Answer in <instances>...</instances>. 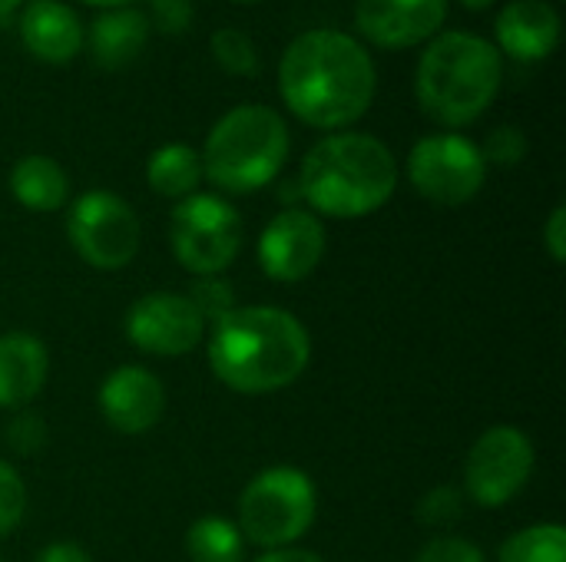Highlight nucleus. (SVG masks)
Wrapping results in <instances>:
<instances>
[{"label":"nucleus","instance_id":"f257e3e1","mask_svg":"<svg viewBox=\"0 0 566 562\" xmlns=\"http://www.w3.org/2000/svg\"><path fill=\"white\" fill-rule=\"evenodd\" d=\"M375 60L352 33L315 26L298 33L279 63V93L308 126L342 132L358 123L375 99Z\"/></svg>","mask_w":566,"mask_h":562},{"label":"nucleus","instance_id":"f03ea898","mask_svg":"<svg viewBox=\"0 0 566 562\" xmlns=\"http://www.w3.org/2000/svg\"><path fill=\"white\" fill-rule=\"evenodd\" d=\"M308 361V328L285 308L249 305L209 325V368L239 394L282 391L305 374Z\"/></svg>","mask_w":566,"mask_h":562},{"label":"nucleus","instance_id":"7ed1b4c3","mask_svg":"<svg viewBox=\"0 0 566 562\" xmlns=\"http://www.w3.org/2000/svg\"><path fill=\"white\" fill-rule=\"evenodd\" d=\"M398 189V159L371 132H328L302 159L298 195L315 215L365 219Z\"/></svg>","mask_w":566,"mask_h":562},{"label":"nucleus","instance_id":"20e7f679","mask_svg":"<svg viewBox=\"0 0 566 562\" xmlns=\"http://www.w3.org/2000/svg\"><path fill=\"white\" fill-rule=\"evenodd\" d=\"M504 83V56L497 46L471 30H448L431 36L415 70V93L421 109L458 129L478 123L497 99Z\"/></svg>","mask_w":566,"mask_h":562},{"label":"nucleus","instance_id":"39448f33","mask_svg":"<svg viewBox=\"0 0 566 562\" xmlns=\"http://www.w3.org/2000/svg\"><path fill=\"white\" fill-rule=\"evenodd\" d=\"M289 146V126L272 106H235L206 136V146L199 152L202 179L229 195L259 192L282 172Z\"/></svg>","mask_w":566,"mask_h":562},{"label":"nucleus","instance_id":"423d86ee","mask_svg":"<svg viewBox=\"0 0 566 562\" xmlns=\"http://www.w3.org/2000/svg\"><path fill=\"white\" fill-rule=\"evenodd\" d=\"M318 517V490L298 467L279 464L255 474L239 494V520L245 543L269 550L295 547Z\"/></svg>","mask_w":566,"mask_h":562},{"label":"nucleus","instance_id":"0eeeda50","mask_svg":"<svg viewBox=\"0 0 566 562\" xmlns=\"http://www.w3.org/2000/svg\"><path fill=\"white\" fill-rule=\"evenodd\" d=\"M169 245L176 262L199 275H222L242 248V215L212 192H196L172 209Z\"/></svg>","mask_w":566,"mask_h":562},{"label":"nucleus","instance_id":"6e6552de","mask_svg":"<svg viewBox=\"0 0 566 562\" xmlns=\"http://www.w3.org/2000/svg\"><path fill=\"white\" fill-rule=\"evenodd\" d=\"M66 235H70L73 252L90 268L119 272L136 258L143 225L126 199L106 189H90L70 205Z\"/></svg>","mask_w":566,"mask_h":562},{"label":"nucleus","instance_id":"1a4fd4ad","mask_svg":"<svg viewBox=\"0 0 566 562\" xmlns=\"http://www.w3.org/2000/svg\"><path fill=\"white\" fill-rule=\"evenodd\" d=\"M534 441L511 424L488 427L468 450L464 460V494L488 510L511 503L534 477Z\"/></svg>","mask_w":566,"mask_h":562},{"label":"nucleus","instance_id":"9d476101","mask_svg":"<svg viewBox=\"0 0 566 562\" xmlns=\"http://www.w3.org/2000/svg\"><path fill=\"white\" fill-rule=\"evenodd\" d=\"M408 179L418 195L438 205L471 202L488 179L481 146L461 132H434L415 142L408 156Z\"/></svg>","mask_w":566,"mask_h":562},{"label":"nucleus","instance_id":"9b49d317","mask_svg":"<svg viewBox=\"0 0 566 562\" xmlns=\"http://www.w3.org/2000/svg\"><path fill=\"white\" fill-rule=\"evenodd\" d=\"M123 328L139 351L156 358H182L206 338L202 315L186 295L176 291H153L133 301Z\"/></svg>","mask_w":566,"mask_h":562},{"label":"nucleus","instance_id":"f8f14e48","mask_svg":"<svg viewBox=\"0 0 566 562\" xmlns=\"http://www.w3.org/2000/svg\"><path fill=\"white\" fill-rule=\"evenodd\" d=\"M328 248L325 225L308 209H282L259 235V265L265 278L295 285L308 278Z\"/></svg>","mask_w":566,"mask_h":562},{"label":"nucleus","instance_id":"ddd939ff","mask_svg":"<svg viewBox=\"0 0 566 562\" xmlns=\"http://www.w3.org/2000/svg\"><path fill=\"white\" fill-rule=\"evenodd\" d=\"M99 414L103 421L126 437L153 431L166 414V388L143 364L113 368L99 384Z\"/></svg>","mask_w":566,"mask_h":562},{"label":"nucleus","instance_id":"4468645a","mask_svg":"<svg viewBox=\"0 0 566 562\" xmlns=\"http://www.w3.org/2000/svg\"><path fill=\"white\" fill-rule=\"evenodd\" d=\"M448 0H358V33L381 50H408L438 36Z\"/></svg>","mask_w":566,"mask_h":562},{"label":"nucleus","instance_id":"2eb2a0df","mask_svg":"<svg viewBox=\"0 0 566 562\" xmlns=\"http://www.w3.org/2000/svg\"><path fill=\"white\" fill-rule=\"evenodd\" d=\"M17 30L23 50L43 63H70L86 46V26L63 0H27Z\"/></svg>","mask_w":566,"mask_h":562},{"label":"nucleus","instance_id":"dca6fc26","mask_svg":"<svg viewBox=\"0 0 566 562\" xmlns=\"http://www.w3.org/2000/svg\"><path fill=\"white\" fill-rule=\"evenodd\" d=\"M497 53L521 63L547 60L560 43V13L547 0H514L494 20Z\"/></svg>","mask_w":566,"mask_h":562},{"label":"nucleus","instance_id":"f3484780","mask_svg":"<svg viewBox=\"0 0 566 562\" xmlns=\"http://www.w3.org/2000/svg\"><path fill=\"white\" fill-rule=\"evenodd\" d=\"M50 374L46 348L36 335L7 331L0 335V407L23 411L43 391Z\"/></svg>","mask_w":566,"mask_h":562},{"label":"nucleus","instance_id":"a211bd4d","mask_svg":"<svg viewBox=\"0 0 566 562\" xmlns=\"http://www.w3.org/2000/svg\"><path fill=\"white\" fill-rule=\"evenodd\" d=\"M149 40V20L146 13L133 7L103 10L90 23V56L103 70H123L129 66Z\"/></svg>","mask_w":566,"mask_h":562},{"label":"nucleus","instance_id":"6ab92c4d","mask_svg":"<svg viewBox=\"0 0 566 562\" xmlns=\"http://www.w3.org/2000/svg\"><path fill=\"white\" fill-rule=\"evenodd\" d=\"M10 192L30 212H56L70 199L66 169L40 152H30L13 162L10 169Z\"/></svg>","mask_w":566,"mask_h":562},{"label":"nucleus","instance_id":"aec40b11","mask_svg":"<svg viewBox=\"0 0 566 562\" xmlns=\"http://www.w3.org/2000/svg\"><path fill=\"white\" fill-rule=\"evenodd\" d=\"M146 182L163 199H189L202 182V159L189 142H166L146 162Z\"/></svg>","mask_w":566,"mask_h":562},{"label":"nucleus","instance_id":"412c9836","mask_svg":"<svg viewBox=\"0 0 566 562\" xmlns=\"http://www.w3.org/2000/svg\"><path fill=\"white\" fill-rule=\"evenodd\" d=\"M245 547L242 530L226 517H199L186 530L189 562H245Z\"/></svg>","mask_w":566,"mask_h":562},{"label":"nucleus","instance_id":"4be33fe9","mask_svg":"<svg viewBox=\"0 0 566 562\" xmlns=\"http://www.w3.org/2000/svg\"><path fill=\"white\" fill-rule=\"evenodd\" d=\"M497 562H566V530L560 523H534L514 533Z\"/></svg>","mask_w":566,"mask_h":562},{"label":"nucleus","instance_id":"5701e85b","mask_svg":"<svg viewBox=\"0 0 566 562\" xmlns=\"http://www.w3.org/2000/svg\"><path fill=\"white\" fill-rule=\"evenodd\" d=\"M212 56L216 63L232 73V76H259V50L252 43V36L239 26H222L209 36Z\"/></svg>","mask_w":566,"mask_h":562},{"label":"nucleus","instance_id":"b1692460","mask_svg":"<svg viewBox=\"0 0 566 562\" xmlns=\"http://www.w3.org/2000/svg\"><path fill=\"white\" fill-rule=\"evenodd\" d=\"M186 298L192 301V308L202 315L206 328L216 325L219 318H226L229 311H235V288L222 278V275H199L192 282V288L186 291Z\"/></svg>","mask_w":566,"mask_h":562},{"label":"nucleus","instance_id":"393cba45","mask_svg":"<svg viewBox=\"0 0 566 562\" xmlns=\"http://www.w3.org/2000/svg\"><path fill=\"white\" fill-rule=\"evenodd\" d=\"M464 517V497L458 487H434L418 503V520L428 530H444Z\"/></svg>","mask_w":566,"mask_h":562},{"label":"nucleus","instance_id":"a878e982","mask_svg":"<svg viewBox=\"0 0 566 562\" xmlns=\"http://www.w3.org/2000/svg\"><path fill=\"white\" fill-rule=\"evenodd\" d=\"M27 517V487L20 474L0 460V537H10Z\"/></svg>","mask_w":566,"mask_h":562},{"label":"nucleus","instance_id":"bb28decb","mask_svg":"<svg viewBox=\"0 0 566 562\" xmlns=\"http://www.w3.org/2000/svg\"><path fill=\"white\" fill-rule=\"evenodd\" d=\"M3 441H7V447L13 450V454H20V457H33V454H40L43 447H46V424H43V417L40 414H33V411H17L13 417H10V424H7V431H3Z\"/></svg>","mask_w":566,"mask_h":562},{"label":"nucleus","instance_id":"cd10ccee","mask_svg":"<svg viewBox=\"0 0 566 562\" xmlns=\"http://www.w3.org/2000/svg\"><path fill=\"white\" fill-rule=\"evenodd\" d=\"M481 156H484V162H494V166H517V162H524V156H527L524 129L521 126H497V129H491Z\"/></svg>","mask_w":566,"mask_h":562},{"label":"nucleus","instance_id":"c85d7f7f","mask_svg":"<svg viewBox=\"0 0 566 562\" xmlns=\"http://www.w3.org/2000/svg\"><path fill=\"white\" fill-rule=\"evenodd\" d=\"M415 562H488L484 550L468 537H431Z\"/></svg>","mask_w":566,"mask_h":562},{"label":"nucleus","instance_id":"c756f323","mask_svg":"<svg viewBox=\"0 0 566 562\" xmlns=\"http://www.w3.org/2000/svg\"><path fill=\"white\" fill-rule=\"evenodd\" d=\"M163 33H182L192 23V0H149V17Z\"/></svg>","mask_w":566,"mask_h":562},{"label":"nucleus","instance_id":"7c9ffc66","mask_svg":"<svg viewBox=\"0 0 566 562\" xmlns=\"http://www.w3.org/2000/svg\"><path fill=\"white\" fill-rule=\"evenodd\" d=\"M544 245L551 252V258L560 265L566 262V205H557L544 225Z\"/></svg>","mask_w":566,"mask_h":562},{"label":"nucleus","instance_id":"2f4dec72","mask_svg":"<svg viewBox=\"0 0 566 562\" xmlns=\"http://www.w3.org/2000/svg\"><path fill=\"white\" fill-rule=\"evenodd\" d=\"M30 562H93L90 553L80 547V543H70V540H56V543H46L36 556Z\"/></svg>","mask_w":566,"mask_h":562},{"label":"nucleus","instance_id":"473e14b6","mask_svg":"<svg viewBox=\"0 0 566 562\" xmlns=\"http://www.w3.org/2000/svg\"><path fill=\"white\" fill-rule=\"evenodd\" d=\"M255 562H325L312 550H298V547H285V550H269Z\"/></svg>","mask_w":566,"mask_h":562},{"label":"nucleus","instance_id":"72a5a7b5","mask_svg":"<svg viewBox=\"0 0 566 562\" xmlns=\"http://www.w3.org/2000/svg\"><path fill=\"white\" fill-rule=\"evenodd\" d=\"M90 7H99V10H116V7H129L133 0H83Z\"/></svg>","mask_w":566,"mask_h":562},{"label":"nucleus","instance_id":"f704fd0d","mask_svg":"<svg viewBox=\"0 0 566 562\" xmlns=\"http://www.w3.org/2000/svg\"><path fill=\"white\" fill-rule=\"evenodd\" d=\"M468 10H488V7H494L497 0H461Z\"/></svg>","mask_w":566,"mask_h":562},{"label":"nucleus","instance_id":"c9c22d12","mask_svg":"<svg viewBox=\"0 0 566 562\" xmlns=\"http://www.w3.org/2000/svg\"><path fill=\"white\" fill-rule=\"evenodd\" d=\"M20 3H23V0H0V20H3V17H10Z\"/></svg>","mask_w":566,"mask_h":562},{"label":"nucleus","instance_id":"e433bc0d","mask_svg":"<svg viewBox=\"0 0 566 562\" xmlns=\"http://www.w3.org/2000/svg\"><path fill=\"white\" fill-rule=\"evenodd\" d=\"M235 3H255V0H235Z\"/></svg>","mask_w":566,"mask_h":562},{"label":"nucleus","instance_id":"4c0bfd02","mask_svg":"<svg viewBox=\"0 0 566 562\" xmlns=\"http://www.w3.org/2000/svg\"><path fill=\"white\" fill-rule=\"evenodd\" d=\"M0 562H3V556H0Z\"/></svg>","mask_w":566,"mask_h":562}]
</instances>
